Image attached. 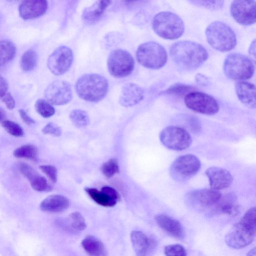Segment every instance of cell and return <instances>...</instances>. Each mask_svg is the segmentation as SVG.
I'll use <instances>...</instances> for the list:
<instances>
[{"instance_id":"obj_1","label":"cell","mask_w":256,"mask_h":256,"mask_svg":"<svg viewBox=\"0 0 256 256\" xmlns=\"http://www.w3.org/2000/svg\"><path fill=\"white\" fill-rule=\"evenodd\" d=\"M170 54L176 66L186 71L200 67L208 57L207 50L202 46L190 40L174 43L170 47Z\"/></svg>"},{"instance_id":"obj_2","label":"cell","mask_w":256,"mask_h":256,"mask_svg":"<svg viewBox=\"0 0 256 256\" xmlns=\"http://www.w3.org/2000/svg\"><path fill=\"white\" fill-rule=\"evenodd\" d=\"M256 207L250 208L239 222L234 224L224 237L226 244L234 249H240L250 244L256 235Z\"/></svg>"},{"instance_id":"obj_3","label":"cell","mask_w":256,"mask_h":256,"mask_svg":"<svg viewBox=\"0 0 256 256\" xmlns=\"http://www.w3.org/2000/svg\"><path fill=\"white\" fill-rule=\"evenodd\" d=\"M76 91L82 99L90 102H98L106 96L108 88L107 80L96 74L81 76L76 81Z\"/></svg>"},{"instance_id":"obj_4","label":"cell","mask_w":256,"mask_h":256,"mask_svg":"<svg viewBox=\"0 0 256 256\" xmlns=\"http://www.w3.org/2000/svg\"><path fill=\"white\" fill-rule=\"evenodd\" d=\"M208 42L214 48L222 52L233 49L236 44V37L233 30L226 24L216 21L206 28Z\"/></svg>"},{"instance_id":"obj_5","label":"cell","mask_w":256,"mask_h":256,"mask_svg":"<svg viewBox=\"0 0 256 256\" xmlns=\"http://www.w3.org/2000/svg\"><path fill=\"white\" fill-rule=\"evenodd\" d=\"M152 28L160 37L168 40H174L183 34L184 24L178 15L164 11L154 16L152 20Z\"/></svg>"},{"instance_id":"obj_6","label":"cell","mask_w":256,"mask_h":256,"mask_svg":"<svg viewBox=\"0 0 256 256\" xmlns=\"http://www.w3.org/2000/svg\"><path fill=\"white\" fill-rule=\"evenodd\" d=\"M223 69L225 75L230 79L243 81L252 76L254 66L247 56L240 53H232L225 58Z\"/></svg>"},{"instance_id":"obj_7","label":"cell","mask_w":256,"mask_h":256,"mask_svg":"<svg viewBox=\"0 0 256 256\" xmlns=\"http://www.w3.org/2000/svg\"><path fill=\"white\" fill-rule=\"evenodd\" d=\"M136 57L138 62L144 67L156 70L164 66L168 55L161 44L154 42H148L138 47Z\"/></svg>"},{"instance_id":"obj_8","label":"cell","mask_w":256,"mask_h":256,"mask_svg":"<svg viewBox=\"0 0 256 256\" xmlns=\"http://www.w3.org/2000/svg\"><path fill=\"white\" fill-rule=\"evenodd\" d=\"M200 166V161L198 157L187 154L178 156L172 162L170 168V174L175 180L184 182L195 176Z\"/></svg>"},{"instance_id":"obj_9","label":"cell","mask_w":256,"mask_h":256,"mask_svg":"<svg viewBox=\"0 0 256 256\" xmlns=\"http://www.w3.org/2000/svg\"><path fill=\"white\" fill-rule=\"evenodd\" d=\"M107 66L110 74L117 78L128 76L134 70V61L128 51L117 49L112 51L108 56Z\"/></svg>"},{"instance_id":"obj_10","label":"cell","mask_w":256,"mask_h":256,"mask_svg":"<svg viewBox=\"0 0 256 256\" xmlns=\"http://www.w3.org/2000/svg\"><path fill=\"white\" fill-rule=\"evenodd\" d=\"M160 140L166 148L176 151L188 148L192 142L189 133L184 128L175 126L164 128L160 134Z\"/></svg>"},{"instance_id":"obj_11","label":"cell","mask_w":256,"mask_h":256,"mask_svg":"<svg viewBox=\"0 0 256 256\" xmlns=\"http://www.w3.org/2000/svg\"><path fill=\"white\" fill-rule=\"evenodd\" d=\"M186 106L190 109L204 114L213 115L219 110L216 100L212 96L202 92L193 91L184 98Z\"/></svg>"},{"instance_id":"obj_12","label":"cell","mask_w":256,"mask_h":256,"mask_svg":"<svg viewBox=\"0 0 256 256\" xmlns=\"http://www.w3.org/2000/svg\"><path fill=\"white\" fill-rule=\"evenodd\" d=\"M73 58V52L70 48L60 46L49 56L47 62L48 67L54 74L62 75L70 68Z\"/></svg>"},{"instance_id":"obj_13","label":"cell","mask_w":256,"mask_h":256,"mask_svg":"<svg viewBox=\"0 0 256 256\" xmlns=\"http://www.w3.org/2000/svg\"><path fill=\"white\" fill-rule=\"evenodd\" d=\"M44 96L51 104L64 105L72 98L70 84L64 80H56L50 84L44 91Z\"/></svg>"},{"instance_id":"obj_14","label":"cell","mask_w":256,"mask_h":256,"mask_svg":"<svg viewBox=\"0 0 256 256\" xmlns=\"http://www.w3.org/2000/svg\"><path fill=\"white\" fill-rule=\"evenodd\" d=\"M256 1L234 0L230 8L233 18L240 24L249 26L256 22Z\"/></svg>"},{"instance_id":"obj_15","label":"cell","mask_w":256,"mask_h":256,"mask_svg":"<svg viewBox=\"0 0 256 256\" xmlns=\"http://www.w3.org/2000/svg\"><path fill=\"white\" fill-rule=\"evenodd\" d=\"M222 194L212 188L195 190L186 194L188 202L194 206L200 208H213L219 201Z\"/></svg>"},{"instance_id":"obj_16","label":"cell","mask_w":256,"mask_h":256,"mask_svg":"<svg viewBox=\"0 0 256 256\" xmlns=\"http://www.w3.org/2000/svg\"><path fill=\"white\" fill-rule=\"evenodd\" d=\"M84 190L93 200L103 206H114L120 198L118 192L108 186L102 187L100 190L91 188H86Z\"/></svg>"},{"instance_id":"obj_17","label":"cell","mask_w":256,"mask_h":256,"mask_svg":"<svg viewBox=\"0 0 256 256\" xmlns=\"http://www.w3.org/2000/svg\"><path fill=\"white\" fill-rule=\"evenodd\" d=\"M212 190L218 191L228 188L232 182V176L226 170L218 166H211L205 172Z\"/></svg>"},{"instance_id":"obj_18","label":"cell","mask_w":256,"mask_h":256,"mask_svg":"<svg viewBox=\"0 0 256 256\" xmlns=\"http://www.w3.org/2000/svg\"><path fill=\"white\" fill-rule=\"evenodd\" d=\"M144 90L138 85L128 82L122 88L119 103L124 107L132 106L139 103L144 98Z\"/></svg>"},{"instance_id":"obj_19","label":"cell","mask_w":256,"mask_h":256,"mask_svg":"<svg viewBox=\"0 0 256 256\" xmlns=\"http://www.w3.org/2000/svg\"><path fill=\"white\" fill-rule=\"evenodd\" d=\"M47 8L48 2L46 0H24L20 5V16L24 20L35 18L43 15Z\"/></svg>"},{"instance_id":"obj_20","label":"cell","mask_w":256,"mask_h":256,"mask_svg":"<svg viewBox=\"0 0 256 256\" xmlns=\"http://www.w3.org/2000/svg\"><path fill=\"white\" fill-rule=\"evenodd\" d=\"M236 94L239 100L250 108H256L255 86L246 81H238L235 84Z\"/></svg>"},{"instance_id":"obj_21","label":"cell","mask_w":256,"mask_h":256,"mask_svg":"<svg viewBox=\"0 0 256 256\" xmlns=\"http://www.w3.org/2000/svg\"><path fill=\"white\" fill-rule=\"evenodd\" d=\"M155 219L159 226L170 234L179 239L184 237V228L178 220L164 214L157 215Z\"/></svg>"},{"instance_id":"obj_22","label":"cell","mask_w":256,"mask_h":256,"mask_svg":"<svg viewBox=\"0 0 256 256\" xmlns=\"http://www.w3.org/2000/svg\"><path fill=\"white\" fill-rule=\"evenodd\" d=\"M112 2L111 0H98L91 6L86 8L82 14V20L88 24L96 23L101 18L105 10Z\"/></svg>"},{"instance_id":"obj_23","label":"cell","mask_w":256,"mask_h":256,"mask_svg":"<svg viewBox=\"0 0 256 256\" xmlns=\"http://www.w3.org/2000/svg\"><path fill=\"white\" fill-rule=\"evenodd\" d=\"M70 206L69 200L66 197L59 194L51 195L44 199L40 204L42 211L49 212H63Z\"/></svg>"},{"instance_id":"obj_24","label":"cell","mask_w":256,"mask_h":256,"mask_svg":"<svg viewBox=\"0 0 256 256\" xmlns=\"http://www.w3.org/2000/svg\"><path fill=\"white\" fill-rule=\"evenodd\" d=\"M214 212L235 216L239 212L240 208L236 197L232 194H228L222 197L212 208Z\"/></svg>"},{"instance_id":"obj_25","label":"cell","mask_w":256,"mask_h":256,"mask_svg":"<svg viewBox=\"0 0 256 256\" xmlns=\"http://www.w3.org/2000/svg\"><path fill=\"white\" fill-rule=\"evenodd\" d=\"M57 224L62 229L72 232L82 231L86 227L84 218L77 212L72 213L66 218L58 220Z\"/></svg>"},{"instance_id":"obj_26","label":"cell","mask_w":256,"mask_h":256,"mask_svg":"<svg viewBox=\"0 0 256 256\" xmlns=\"http://www.w3.org/2000/svg\"><path fill=\"white\" fill-rule=\"evenodd\" d=\"M84 250L90 256H106V250L103 243L93 236H88L82 242Z\"/></svg>"},{"instance_id":"obj_27","label":"cell","mask_w":256,"mask_h":256,"mask_svg":"<svg viewBox=\"0 0 256 256\" xmlns=\"http://www.w3.org/2000/svg\"><path fill=\"white\" fill-rule=\"evenodd\" d=\"M130 239L136 256H146L149 247V240L146 235L139 230L130 234Z\"/></svg>"},{"instance_id":"obj_28","label":"cell","mask_w":256,"mask_h":256,"mask_svg":"<svg viewBox=\"0 0 256 256\" xmlns=\"http://www.w3.org/2000/svg\"><path fill=\"white\" fill-rule=\"evenodd\" d=\"M16 48L8 40L0 41V67L10 61L14 57Z\"/></svg>"},{"instance_id":"obj_29","label":"cell","mask_w":256,"mask_h":256,"mask_svg":"<svg viewBox=\"0 0 256 256\" xmlns=\"http://www.w3.org/2000/svg\"><path fill=\"white\" fill-rule=\"evenodd\" d=\"M13 154L16 158L36 160L38 158V151L35 146L26 144L16 149L13 152Z\"/></svg>"},{"instance_id":"obj_30","label":"cell","mask_w":256,"mask_h":256,"mask_svg":"<svg viewBox=\"0 0 256 256\" xmlns=\"http://www.w3.org/2000/svg\"><path fill=\"white\" fill-rule=\"evenodd\" d=\"M70 118L74 125L79 128L86 126L90 122L88 113L82 110H72L70 114Z\"/></svg>"},{"instance_id":"obj_31","label":"cell","mask_w":256,"mask_h":256,"mask_svg":"<svg viewBox=\"0 0 256 256\" xmlns=\"http://www.w3.org/2000/svg\"><path fill=\"white\" fill-rule=\"evenodd\" d=\"M38 62L36 52L32 50L26 52L20 59V66L24 71H30L34 68Z\"/></svg>"},{"instance_id":"obj_32","label":"cell","mask_w":256,"mask_h":256,"mask_svg":"<svg viewBox=\"0 0 256 256\" xmlns=\"http://www.w3.org/2000/svg\"><path fill=\"white\" fill-rule=\"evenodd\" d=\"M36 111L42 117L48 118L54 114L55 109L47 100L43 99L37 100L35 104Z\"/></svg>"},{"instance_id":"obj_33","label":"cell","mask_w":256,"mask_h":256,"mask_svg":"<svg viewBox=\"0 0 256 256\" xmlns=\"http://www.w3.org/2000/svg\"><path fill=\"white\" fill-rule=\"evenodd\" d=\"M101 171L106 176L112 177L120 171L118 160L116 158L110 159L102 165Z\"/></svg>"},{"instance_id":"obj_34","label":"cell","mask_w":256,"mask_h":256,"mask_svg":"<svg viewBox=\"0 0 256 256\" xmlns=\"http://www.w3.org/2000/svg\"><path fill=\"white\" fill-rule=\"evenodd\" d=\"M30 183L32 188L38 192H50L52 188L46 178L39 174Z\"/></svg>"},{"instance_id":"obj_35","label":"cell","mask_w":256,"mask_h":256,"mask_svg":"<svg viewBox=\"0 0 256 256\" xmlns=\"http://www.w3.org/2000/svg\"><path fill=\"white\" fill-rule=\"evenodd\" d=\"M2 126L8 134L13 136L20 137L24 134L22 128L14 122L4 120L2 122Z\"/></svg>"},{"instance_id":"obj_36","label":"cell","mask_w":256,"mask_h":256,"mask_svg":"<svg viewBox=\"0 0 256 256\" xmlns=\"http://www.w3.org/2000/svg\"><path fill=\"white\" fill-rule=\"evenodd\" d=\"M194 88L190 85L184 84H176L171 86L166 92L168 94H185L194 91Z\"/></svg>"},{"instance_id":"obj_37","label":"cell","mask_w":256,"mask_h":256,"mask_svg":"<svg viewBox=\"0 0 256 256\" xmlns=\"http://www.w3.org/2000/svg\"><path fill=\"white\" fill-rule=\"evenodd\" d=\"M164 252L166 256H186L187 254L185 248L178 244L166 246Z\"/></svg>"},{"instance_id":"obj_38","label":"cell","mask_w":256,"mask_h":256,"mask_svg":"<svg viewBox=\"0 0 256 256\" xmlns=\"http://www.w3.org/2000/svg\"><path fill=\"white\" fill-rule=\"evenodd\" d=\"M190 2L196 6L212 10L221 8L224 3L223 0H191Z\"/></svg>"},{"instance_id":"obj_39","label":"cell","mask_w":256,"mask_h":256,"mask_svg":"<svg viewBox=\"0 0 256 256\" xmlns=\"http://www.w3.org/2000/svg\"><path fill=\"white\" fill-rule=\"evenodd\" d=\"M18 170L30 182H31L38 174L31 166L24 162H20L18 164Z\"/></svg>"},{"instance_id":"obj_40","label":"cell","mask_w":256,"mask_h":256,"mask_svg":"<svg viewBox=\"0 0 256 256\" xmlns=\"http://www.w3.org/2000/svg\"><path fill=\"white\" fill-rule=\"evenodd\" d=\"M40 168L52 182H56L58 172L55 166L52 165H42L40 166Z\"/></svg>"},{"instance_id":"obj_41","label":"cell","mask_w":256,"mask_h":256,"mask_svg":"<svg viewBox=\"0 0 256 256\" xmlns=\"http://www.w3.org/2000/svg\"><path fill=\"white\" fill-rule=\"evenodd\" d=\"M44 134H49L55 136H59L62 134L61 128L53 122H49L42 130Z\"/></svg>"},{"instance_id":"obj_42","label":"cell","mask_w":256,"mask_h":256,"mask_svg":"<svg viewBox=\"0 0 256 256\" xmlns=\"http://www.w3.org/2000/svg\"><path fill=\"white\" fill-rule=\"evenodd\" d=\"M2 100L8 108L13 109L15 106V102L12 94L8 92L2 98Z\"/></svg>"},{"instance_id":"obj_43","label":"cell","mask_w":256,"mask_h":256,"mask_svg":"<svg viewBox=\"0 0 256 256\" xmlns=\"http://www.w3.org/2000/svg\"><path fill=\"white\" fill-rule=\"evenodd\" d=\"M8 82L2 76H0V100L8 92Z\"/></svg>"},{"instance_id":"obj_44","label":"cell","mask_w":256,"mask_h":256,"mask_svg":"<svg viewBox=\"0 0 256 256\" xmlns=\"http://www.w3.org/2000/svg\"><path fill=\"white\" fill-rule=\"evenodd\" d=\"M18 112L22 119L26 124L31 125L35 123V121L28 115L24 110L20 109L18 110Z\"/></svg>"},{"instance_id":"obj_45","label":"cell","mask_w":256,"mask_h":256,"mask_svg":"<svg viewBox=\"0 0 256 256\" xmlns=\"http://www.w3.org/2000/svg\"><path fill=\"white\" fill-rule=\"evenodd\" d=\"M196 82L197 84L201 86H208L209 83L208 78L200 74L196 76Z\"/></svg>"},{"instance_id":"obj_46","label":"cell","mask_w":256,"mask_h":256,"mask_svg":"<svg viewBox=\"0 0 256 256\" xmlns=\"http://www.w3.org/2000/svg\"><path fill=\"white\" fill-rule=\"evenodd\" d=\"M255 40H254V41L252 42L249 48V52L254 56V57H255Z\"/></svg>"},{"instance_id":"obj_47","label":"cell","mask_w":256,"mask_h":256,"mask_svg":"<svg viewBox=\"0 0 256 256\" xmlns=\"http://www.w3.org/2000/svg\"><path fill=\"white\" fill-rule=\"evenodd\" d=\"M6 112L3 109L0 108V122H2L6 118Z\"/></svg>"},{"instance_id":"obj_48","label":"cell","mask_w":256,"mask_h":256,"mask_svg":"<svg viewBox=\"0 0 256 256\" xmlns=\"http://www.w3.org/2000/svg\"><path fill=\"white\" fill-rule=\"evenodd\" d=\"M246 256H256V248L251 249L246 254Z\"/></svg>"}]
</instances>
